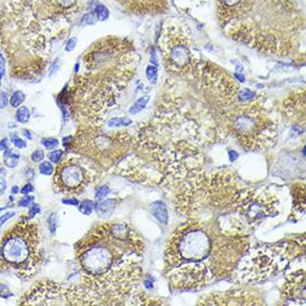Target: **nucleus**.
Here are the masks:
<instances>
[{
    "mask_svg": "<svg viewBox=\"0 0 306 306\" xmlns=\"http://www.w3.org/2000/svg\"><path fill=\"white\" fill-rule=\"evenodd\" d=\"M144 245L126 223L93 228L78 243L83 284L65 288L68 305H119L141 278Z\"/></svg>",
    "mask_w": 306,
    "mask_h": 306,
    "instance_id": "f257e3e1",
    "label": "nucleus"
},
{
    "mask_svg": "<svg viewBox=\"0 0 306 306\" xmlns=\"http://www.w3.org/2000/svg\"><path fill=\"white\" fill-rule=\"evenodd\" d=\"M210 117L207 108H196L182 96L166 94L154 118L140 126L137 142L167 179L183 182L202 165L203 133L210 134L209 130L215 129V124L204 126L202 120Z\"/></svg>",
    "mask_w": 306,
    "mask_h": 306,
    "instance_id": "f03ea898",
    "label": "nucleus"
},
{
    "mask_svg": "<svg viewBox=\"0 0 306 306\" xmlns=\"http://www.w3.org/2000/svg\"><path fill=\"white\" fill-rule=\"evenodd\" d=\"M86 71L69 89L70 110L87 126H99L134 77L137 54L128 39L108 37L84 56Z\"/></svg>",
    "mask_w": 306,
    "mask_h": 306,
    "instance_id": "7ed1b4c3",
    "label": "nucleus"
},
{
    "mask_svg": "<svg viewBox=\"0 0 306 306\" xmlns=\"http://www.w3.org/2000/svg\"><path fill=\"white\" fill-rule=\"evenodd\" d=\"M216 7L218 24L230 38L265 55L289 56L304 30L293 0H216Z\"/></svg>",
    "mask_w": 306,
    "mask_h": 306,
    "instance_id": "20e7f679",
    "label": "nucleus"
},
{
    "mask_svg": "<svg viewBox=\"0 0 306 306\" xmlns=\"http://www.w3.org/2000/svg\"><path fill=\"white\" fill-rule=\"evenodd\" d=\"M81 6V0H7L9 25L23 44L9 58L16 75L35 77L41 71L45 54L56 40L64 38Z\"/></svg>",
    "mask_w": 306,
    "mask_h": 306,
    "instance_id": "39448f33",
    "label": "nucleus"
},
{
    "mask_svg": "<svg viewBox=\"0 0 306 306\" xmlns=\"http://www.w3.org/2000/svg\"><path fill=\"white\" fill-rule=\"evenodd\" d=\"M177 192V208L189 219L202 223L216 221V227L226 235H242L244 223L239 213L241 192L234 179L225 174H204L186 178Z\"/></svg>",
    "mask_w": 306,
    "mask_h": 306,
    "instance_id": "423d86ee",
    "label": "nucleus"
},
{
    "mask_svg": "<svg viewBox=\"0 0 306 306\" xmlns=\"http://www.w3.org/2000/svg\"><path fill=\"white\" fill-rule=\"evenodd\" d=\"M214 230L210 235L206 224L188 218L174 231L165 252V271L173 288L199 289L214 277L212 256L217 235Z\"/></svg>",
    "mask_w": 306,
    "mask_h": 306,
    "instance_id": "0eeeda50",
    "label": "nucleus"
},
{
    "mask_svg": "<svg viewBox=\"0 0 306 306\" xmlns=\"http://www.w3.org/2000/svg\"><path fill=\"white\" fill-rule=\"evenodd\" d=\"M39 226L23 217L0 240V272L12 273L23 281H29L40 270Z\"/></svg>",
    "mask_w": 306,
    "mask_h": 306,
    "instance_id": "6e6552de",
    "label": "nucleus"
},
{
    "mask_svg": "<svg viewBox=\"0 0 306 306\" xmlns=\"http://www.w3.org/2000/svg\"><path fill=\"white\" fill-rule=\"evenodd\" d=\"M225 127L250 150L270 148L277 139V126L261 99L241 102L223 112Z\"/></svg>",
    "mask_w": 306,
    "mask_h": 306,
    "instance_id": "1a4fd4ad",
    "label": "nucleus"
},
{
    "mask_svg": "<svg viewBox=\"0 0 306 306\" xmlns=\"http://www.w3.org/2000/svg\"><path fill=\"white\" fill-rule=\"evenodd\" d=\"M133 137L124 131L106 133L99 126H87L77 131L70 149L95 161L105 168L114 166L128 151Z\"/></svg>",
    "mask_w": 306,
    "mask_h": 306,
    "instance_id": "9d476101",
    "label": "nucleus"
},
{
    "mask_svg": "<svg viewBox=\"0 0 306 306\" xmlns=\"http://www.w3.org/2000/svg\"><path fill=\"white\" fill-rule=\"evenodd\" d=\"M158 48L166 70L174 76H193L199 58L194 51L192 34L188 28L167 23L163 28Z\"/></svg>",
    "mask_w": 306,
    "mask_h": 306,
    "instance_id": "9b49d317",
    "label": "nucleus"
},
{
    "mask_svg": "<svg viewBox=\"0 0 306 306\" xmlns=\"http://www.w3.org/2000/svg\"><path fill=\"white\" fill-rule=\"evenodd\" d=\"M302 245H298L296 241H289L284 243L281 247L276 249H260L251 252L247 256H243L235 270L240 281L252 283L260 282L263 279L271 277L273 274L277 273L279 265L285 260H291V257L296 256L302 253Z\"/></svg>",
    "mask_w": 306,
    "mask_h": 306,
    "instance_id": "f8f14e48",
    "label": "nucleus"
},
{
    "mask_svg": "<svg viewBox=\"0 0 306 306\" xmlns=\"http://www.w3.org/2000/svg\"><path fill=\"white\" fill-rule=\"evenodd\" d=\"M203 87L204 95L213 106L225 110L233 107L239 100L240 87L227 72L212 62L199 59L194 75Z\"/></svg>",
    "mask_w": 306,
    "mask_h": 306,
    "instance_id": "ddd939ff",
    "label": "nucleus"
},
{
    "mask_svg": "<svg viewBox=\"0 0 306 306\" xmlns=\"http://www.w3.org/2000/svg\"><path fill=\"white\" fill-rule=\"evenodd\" d=\"M54 188L64 195H77L92 182V171L78 158L60 162L54 171Z\"/></svg>",
    "mask_w": 306,
    "mask_h": 306,
    "instance_id": "4468645a",
    "label": "nucleus"
},
{
    "mask_svg": "<svg viewBox=\"0 0 306 306\" xmlns=\"http://www.w3.org/2000/svg\"><path fill=\"white\" fill-rule=\"evenodd\" d=\"M278 204L277 197L266 192H247L245 195H241L237 210L241 217L244 218L247 224L252 225L277 215Z\"/></svg>",
    "mask_w": 306,
    "mask_h": 306,
    "instance_id": "2eb2a0df",
    "label": "nucleus"
},
{
    "mask_svg": "<svg viewBox=\"0 0 306 306\" xmlns=\"http://www.w3.org/2000/svg\"><path fill=\"white\" fill-rule=\"evenodd\" d=\"M65 288L54 281L37 282L26 292L19 305H65ZM68 304V303H67Z\"/></svg>",
    "mask_w": 306,
    "mask_h": 306,
    "instance_id": "dca6fc26",
    "label": "nucleus"
},
{
    "mask_svg": "<svg viewBox=\"0 0 306 306\" xmlns=\"http://www.w3.org/2000/svg\"><path fill=\"white\" fill-rule=\"evenodd\" d=\"M263 300L256 295L244 291L212 293L199 300L198 305H262Z\"/></svg>",
    "mask_w": 306,
    "mask_h": 306,
    "instance_id": "f3484780",
    "label": "nucleus"
},
{
    "mask_svg": "<svg viewBox=\"0 0 306 306\" xmlns=\"http://www.w3.org/2000/svg\"><path fill=\"white\" fill-rule=\"evenodd\" d=\"M281 113L284 118L294 123L295 128L304 130L305 125V91L293 93L284 100L281 106Z\"/></svg>",
    "mask_w": 306,
    "mask_h": 306,
    "instance_id": "a211bd4d",
    "label": "nucleus"
},
{
    "mask_svg": "<svg viewBox=\"0 0 306 306\" xmlns=\"http://www.w3.org/2000/svg\"><path fill=\"white\" fill-rule=\"evenodd\" d=\"M127 12L138 16H150L166 13L167 0H115Z\"/></svg>",
    "mask_w": 306,
    "mask_h": 306,
    "instance_id": "6ab92c4d",
    "label": "nucleus"
},
{
    "mask_svg": "<svg viewBox=\"0 0 306 306\" xmlns=\"http://www.w3.org/2000/svg\"><path fill=\"white\" fill-rule=\"evenodd\" d=\"M283 297L287 302L305 304V271L299 270L289 275L283 287Z\"/></svg>",
    "mask_w": 306,
    "mask_h": 306,
    "instance_id": "aec40b11",
    "label": "nucleus"
},
{
    "mask_svg": "<svg viewBox=\"0 0 306 306\" xmlns=\"http://www.w3.org/2000/svg\"><path fill=\"white\" fill-rule=\"evenodd\" d=\"M293 204L294 208L299 214L305 213V185L295 184L293 185Z\"/></svg>",
    "mask_w": 306,
    "mask_h": 306,
    "instance_id": "412c9836",
    "label": "nucleus"
},
{
    "mask_svg": "<svg viewBox=\"0 0 306 306\" xmlns=\"http://www.w3.org/2000/svg\"><path fill=\"white\" fill-rule=\"evenodd\" d=\"M116 205H117V202H116V199L114 198L99 200V202L95 205V209H96V213L100 218L106 219L113 214L116 208Z\"/></svg>",
    "mask_w": 306,
    "mask_h": 306,
    "instance_id": "4be33fe9",
    "label": "nucleus"
},
{
    "mask_svg": "<svg viewBox=\"0 0 306 306\" xmlns=\"http://www.w3.org/2000/svg\"><path fill=\"white\" fill-rule=\"evenodd\" d=\"M149 210L151 212L152 216H154L158 221H161L162 224L168 223V210L164 203L160 202V200L151 203L149 206Z\"/></svg>",
    "mask_w": 306,
    "mask_h": 306,
    "instance_id": "5701e85b",
    "label": "nucleus"
},
{
    "mask_svg": "<svg viewBox=\"0 0 306 306\" xmlns=\"http://www.w3.org/2000/svg\"><path fill=\"white\" fill-rule=\"evenodd\" d=\"M4 164L7 168H15L17 167L19 164V160H20V155L17 154V152H15L13 149L10 148H6L4 151Z\"/></svg>",
    "mask_w": 306,
    "mask_h": 306,
    "instance_id": "b1692460",
    "label": "nucleus"
},
{
    "mask_svg": "<svg viewBox=\"0 0 306 306\" xmlns=\"http://www.w3.org/2000/svg\"><path fill=\"white\" fill-rule=\"evenodd\" d=\"M149 96H141L138 98L136 102L131 105V107L129 108V114L130 115H137L139 114L142 109H145L147 106V104L149 102Z\"/></svg>",
    "mask_w": 306,
    "mask_h": 306,
    "instance_id": "393cba45",
    "label": "nucleus"
},
{
    "mask_svg": "<svg viewBox=\"0 0 306 306\" xmlns=\"http://www.w3.org/2000/svg\"><path fill=\"white\" fill-rule=\"evenodd\" d=\"M30 116H31L30 110L27 106H20L17 109V112H16V120H17L18 123L26 124L29 121Z\"/></svg>",
    "mask_w": 306,
    "mask_h": 306,
    "instance_id": "a878e982",
    "label": "nucleus"
},
{
    "mask_svg": "<svg viewBox=\"0 0 306 306\" xmlns=\"http://www.w3.org/2000/svg\"><path fill=\"white\" fill-rule=\"evenodd\" d=\"M95 16H96V19L99 22H105L109 18V10L106 6H104L102 4H98L96 7L94 9Z\"/></svg>",
    "mask_w": 306,
    "mask_h": 306,
    "instance_id": "bb28decb",
    "label": "nucleus"
},
{
    "mask_svg": "<svg viewBox=\"0 0 306 306\" xmlns=\"http://www.w3.org/2000/svg\"><path fill=\"white\" fill-rule=\"evenodd\" d=\"M131 119L127 117H114L107 120V127H120V126H129L131 125Z\"/></svg>",
    "mask_w": 306,
    "mask_h": 306,
    "instance_id": "cd10ccee",
    "label": "nucleus"
},
{
    "mask_svg": "<svg viewBox=\"0 0 306 306\" xmlns=\"http://www.w3.org/2000/svg\"><path fill=\"white\" fill-rule=\"evenodd\" d=\"M25 99H26V95L23 92L20 91L15 92L12 95V97H10V106L13 108H18L22 106V104L25 102Z\"/></svg>",
    "mask_w": 306,
    "mask_h": 306,
    "instance_id": "c85d7f7f",
    "label": "nucleus"
},
{
    "mask_svg": "<svg viewBox=\"0 0 306 306\" xmlns=\"http://www.w3.org/2000/svg\"><path fill=\"white\" fill-rule=\"evenodd\" d=\"M95 204L93 200L89 199H84L83 202L79 204V212L84 215H91L93 213V210L95 209Z\"/></svg>",
    "mask_w": 306,
    "mask_h": 306,
    "instance_id": "c756f323",
    "label": "nucleus"
},
{
    "mask_svg": "<svg viewBox=\"0 0 306 306\" xmlns=\"http://www.w3.org/2000/svg\"><path fill=\"white\" fill-rule=\"evenodd\" d=\"M39 173L41 174V175H45V176H49L51 175L52 173H54V166L51 165L50 162H41L40 165H39Z\"/></svg>",
    "mask_w": 306,
    "mask_h": 306,
    "instance_id": "7c9ffc66",
    "label": "nucleus"
},
{
    "mask_svg": "<svg viewBox=\"0 0 306 306\" xmlns=\"http://www.w3.org/2000/svg\"><path fill=\"white\" fill-rule=\"evenodd\" d=\"M146 76H147V79H148V81L151 84H156L157 83V79H158L157 67L156 66H152V65L147 66V68H146Z\"/></svg>",
    "mask_w": 306,
    "mask_h": 306,
    "instance_id": "2f4dec72",
    "label": "nucleus"
},
{
    "mask_svg": "<svg viewBox=\"0 0 306 306\" xmlns=\"http://www.w3.org/2000/svg\"><path fill=\"white\" fill-rule=\"evenodd\" d=\"M256 97V93L252 92L250 89L244 88L241 89L239 93V100L240 102H247V100H252Z\"/></svg>",
    "mask_w": 306,
    "mask_h": 306,
    "instance_id": "473e14b6",
    "label": "nucleus"
},
{
    "mask_svg": "<svg viewBox=\"0 0 306 306\" xmlns=\"http://www.w3.org/2000/svg\"><path fill=\"white\" fill-rule=\"evenodd\" d=\"M62 156H64V150L62 149H52L48 154L49 161L51 163H54V164H59L61 162Z\"/></svg>",
    "mask_w": 306,
    "mask_h": 306,
    "instance_id": "72a5a7b5",
    "label": "nucleus"
},
{
    "mask_svg": "<svg viewBox=\"0 0 306 306\" xmlns=\"http://www.w3.org/2000/svg\"><path fill=\"white\" fill-rule=\"evenodd\" d=\"M10 140H12V144L16 147V148L18 149H23L27 147V142H26L24 139L20 138L18 135L16 134H12L10 135Z\"/></svg>",
    "mask_w": 306,
    "mask_h": 306,
    "instance_id": "f704fd0d",
    "label": "nucleus"
},
{
    "mask_svg": "<svg viewBox=\"0 0 306 306\" xmlns=\"http://www.w3.org/2000/svg\"><path fill=\"white\" fill-rule=\"evenodd\" d=\"M41 144L46 149H55L56 147L59 145V140L57 138H51V137H47V138L41 139Z\"/></svg>",
    "mask_w": 306,
    "mask_h": 306,
    "instance_id": "c9c22d12",
    "label": "nucleus"
},
{
    "mask_svg": "<svg viewBox=\"0 0 306 306\" xmlns=\"http://www.w3.org/2000/svg\"><path fill=\"white\" fill-rule=\"evenodd\" d=\"M47 223H48V227L51 234L56 233V230L58 227V217L56 213H51V215L48 217V220H47Z\"/></svg>",
    "mask_w": 306,
    "mask_h": 306,
    "instance_id": "e433bc0d",
    "label": "nucleus"
},
{
    "mask_svg": "<svg viewBox=\"0 0 306 306\" xmlns=\"http://www.w3.org/2000/svg\"><path fill=\"white\" fill-rule=\"evenodd\" d=\"M110 193V188L108 185H104L98 187V189L95 193V198L97 200H102L103 198H105L107 196V195Z\"/></svg>",
    "mask_w": 306,
    "mask_h": 306,
    "instance_id": "4c0bfd02",
    "label": "nucleus"
},
{
    "mask_svg": "<svg viewBox=\"0 0 306 306\" xmlns=\"http://www.w3.org/2000/svg\"><path fill=\"white\" fill-rule=\"evenodd\" d=\"M96 23V16H94L91 13L85 14L81 19V25L82 26H92Z\"/></svg>",
    "mask_w": 306,
    "mask_h": 306,
    "instance_id": "58836bf2",
    "label": "nucleus"
},
{
    "mask_svg": "<svg viewBox=\"0 0 306 306\" xmlns=\"http://www.w3.org/2000/svg\"><path fill=\"white\" fill-rule=\"evenodd\" d=\"M31 161H33L34 163H41L44 161L45 158V151L43 149H35L33 151V154H31L30 156Z\"/></svg>",
    "mask_w": 306,
    "mask_h": 306,
    "instance_id": "ea45409f",
    "label": "nucleus"
},
{
    "mask_svg": "<svg viewBox=\"0 0 306 306\" xmlns=\"http://www.w3.org/2000/svg\"><path fill=\"white\" fill-rule=\"evenodd\" d=\"M35 197L31 196V195H25V196L18 202L19 207H29L31 204L34 203Z\"/></svg>",
    "mask_w": 306,
    "mask_h": 306,
    "instance_id": "a19ab883",
    "label": "nucleus"
},
{
    "mask_svg": "<svg viewBox=\"0 0 306 306\" xmlns=\"http://www.w3.org/2000/svg\"><path fill=\"white\" fill-rule=\"evenodd\" d=\"M5 175H6L5 168H0V195H3L7 188V183L6 179H5Z\"/></svg>",
    "mask_w": 306,
    "mask_h": 306,
    "instance_id": "79ce46f5",
    "label": "nucleus"
},
{
    "mask_svg": "<svg viewBox=\"0 0 306 306\" xmlns=\"http://www.w3.org/2000/svg\"><path fill=\"white\" fill-rule=\"evenodd\" d=\"M40 212H41L40 205H39V204H34L33 206H31V207L29 208L28 215H27V217H26V218H28V219L34 218L35 216H36V215H38Z\"/></svg>",
    "mask_w": 306,
    "mask_h": 306,
    "instance_id": "37998d69",
    "label": "nucleus"
},
{
    "mask_svg": "<svg viewBox=\"0 0 306 306\" xmlns=\"http://www.w3.org/2000/svg\"><path fill=\"white\" fill-rule=\"evenodd\" d=\"M15 215H16L15 212H7V213H5V214L0 216V228L3 227L5 223H7L9 219H12Z\"/></svg>",
    "mask_w": 306,
    "mask_h": 306,
    "instance_id": "c03bdc74",
    "label": "nucleus"
},
{
    "mask_svg": "<svg viewBox=\"0 0 306 306\" xmlns=\"http://www.w3.org/2000/svg\"><path fill=\"white\" fill-rule=\"evenodd\" d=\"M76 45H77V38H76V37H71V38L67 41V45L65 47V50L67 52H70V51H72L73 49H75Z\"/></svg>",
    "mask_w": 306,
    "mask_h": 306,
    "instance_id": "a18cd8bd",
    "label": "nucleus"
},
{
    "mask_svg": "<svg viewBox=\"0 0 306 306\" xmlns=\"http://www.w3.org/2000/svg\"><path fill=\"white\" fill-rule=\"evenodd\" d=\"M12 292L9 291V288L5 284H0V297L3 298H8L9 296H12Z\"/></svg>",
    "mask_w": 306,
    "mask_h": 306,
    "instance_id": "49530a36",
    "label": "nucleus"
},
{
    "mask_svg": "<svg viewBox=\"0 0 306 306\" xmlns=\"http://www.w3.org/2000/svg\"><path fill=\"white\" fill-rule=\"evenodd\" d=\"M61 203L68 205V206H77V205H79V200L73 197H67V198L61 199Z\"/></svg>",
    "mask_w": 306,
    "mask_h": 306,
    "instance_id": "de8ad7c7",
    "label": "nucleus"
},
{
    "mask_svg": "<svg viewBox=\"0 0 306 306\" xmlns=\"http://www.w3.org/2000/svg\"><path fill=\"white\" fill-rule=\"evenodd\" d=\"M8 95H7V93L6 92H2L0 93V108L2 109H4L5 107L7 106V104H8Z\"/></svg>",
    "mask_w": 306,
    "mask_h": 306,
    "instance_id": "09e8293b",
    "label": "nucleus"
},
{
    "mask_svg": "<svg viewBox=\"0 0 306 306\" xmlns=\"http://www.w3.org/2000/svg\"><path fill=\"white\" fill-rule=\"evenodd\" d=\"M34 191H35V187H34L33 184L28 183V184H26V185L23 187V189L20 192H22L23 195H28L30 193H33Z\"/></svg>",
    "mask_w": 306,
    "mask_h": 306,
    "instance_id": "8fccbe9b",
    "label": "nucleus"
},
{
    "mask_svg": "<svg viewBox=\"0 0 306 306\" xmlns=\"http://www.w3.org/2000/svg\"><path fill=\"white\" fill-rule=\"evenodd\" d=\"M6 72V64H5V60L3 56L0 55V78H3V76Z\"/></svg>",
    "mask_w": 306,
    "mask_h": 306,
    "instance_id": "3c124183",
    "label": "nucleus"
},
{
    "mask_svg": "<svg viewBox=\"0 0 306 306\" xmlns=\"http://www.w3.org/2000/svg\"><path fill=\"white\" fill-rule=\"evenodd\" d=\"M72 138H73V137H71V136H67V137H65V138L62 139V145H64V146L66 147V148H69L70 145H71Z\"/></svg>",
    "mask_w": 306,
    "mask_h": 306,
    "instance_id": "603ef678",
    "label": "nucleus"
},
{
    "mask_svg": "<svg viewBox=\"0 0 306 306\" xmlns=\"http://www.w3.org/2000/svg\"><path fill=\"white\" fill-rule=\"evenodd\" d=\"M144 284H145V287L146 288H148V289L154 288V283H152V278L151 277H146L145 281H144Z\"/></svg>",
    "mask_w": 306,
    "mask_h": 306,
    "instance_id": "864d4df0",
    "label": "nucleus"
},
{
    "mask_svg": "<svg viewBox=\"0 0 306 306\" xmlns=\"http://www.w3.org/2000/svg\"><path fill=\"white\" fill-rule=\"evenodd\" d=\"M228 157H230L231 162H235L237 158H239V154H237V151H235V150H230L228 151Z\"/></svg>",
    "mask_w": 306,
    "mask_h": 306,
    "instance_id": "5fc2aeb1",
    "label": "nucleus"
},
{
    "mask_svg": "<svg viewBox=\"0 0 306 306\" xmlns=\"http://www.w3.org/2000/svg\"><path fill=\"white\" fill-rule=\"evenodd\" d=\"M6 148H8V142L6 138H4L2 141H0V151H3Z\"/></svg>",
    "mask_w": 306,
    "mask_h": 306,
    "instance_id": "6e6d98bb",
    "label": "nucleus"
},
{
    "mask_svg": "<svg viewBox=\"0 0 306 306\" xmlns=\"http://www.w3.org/2000/svg\"><path fill=\"white\" fill-rule=\"evenodd\" d=\"M23 136L26 137V138L29 139V140L33 139V136H31L30 130H28V129H23Z\"/></svg>",
    "mask_w": 306,
    "mask_h": 306,
    "instance_id": "4d7b16f0",
    "label": "nucleus"
},
{
    "mask_svg": "<svg viewBox=\"0 0 306 306\" xmlns=\"http://www.w3.org/2000/svg\"><path fill=\"white\" fill-rule=\"evenodd\" d=\"M20 192V189H19V187L17 186V185H14L13 187H12V193L13 194H18Z\"/></svg>",
    "mask_w": 306,
    "mask_h": 306,
    "instance_id": "13d9d810",
    "label": "nucleus"
},
{
    "mask_svg": "<svg viewBox=\"0 0 306 306\" xmlns=\"http://www.w3.org/2000/svg\"><path fill=\"white\" fill-rule=\"evenodd\" d=\"M234 76H235L237 79H239L240 82H242V83H244V82H245V78H244V76H243V75H239V73H235Z\"/></svg>",
    "mask_w": 306,
    "mask_h": 306,
    "instance_id": "bf43d9fd",
    "label": "nucleus"
},
{
    "mask_svg": "<svg viewBox=\"0 0 306 306\" xmlns=\"http://www.w3.org/2000/svg\"><path fill=\"white\" fill-rule=\"evenodd\" d=\"M0 84H2V78H0Z\"/></svg>",
    "mask_w": 306,
    "mask_h": 306,
    "instance_id": "052dcab7",
    "label": "nucleus"
}]
</instances>
